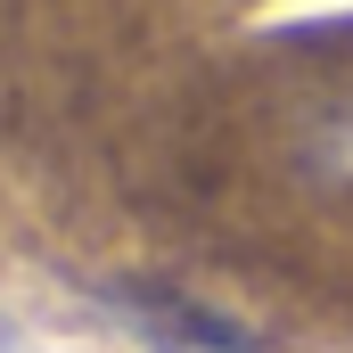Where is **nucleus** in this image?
<instances>
[{"mask_svg": "<svg viewBox=\"0 0 353 353\" xmlns=\"http://www.w3.org/2000/svg\"><path fill=\"white\" fill-rule=\"evenodd\" d=\"M0 337H8V329H0Z\"/></svg>", "mask_w": 353, "mask_h": 353, "instance_id": "f257e3e1", "label": "nucleus"}]
</instances>
